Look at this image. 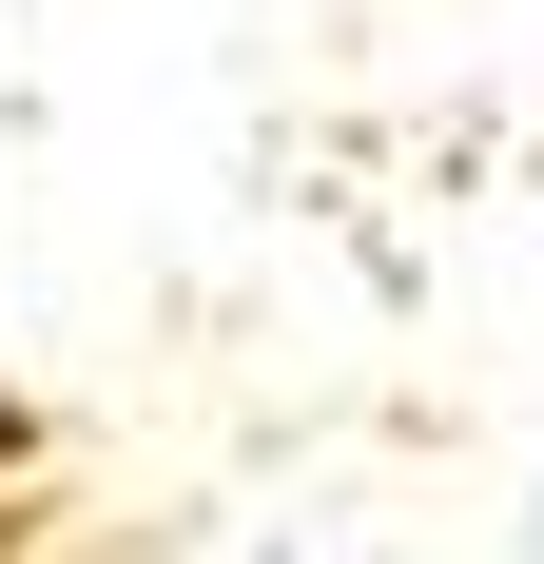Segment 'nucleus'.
Instances as JSON below:
<instances>
[{"label": "nucleus", "instance_id": "obj_1", "mask_svg": "<svg viewBox=\"0 0 544 564\" xmlns=\"http://www.w3.org/2000/svg\"><path fill=\"white\" fill-rule=\"evenodd\" d=\"M20 467H40V429H20V390H0V507H20Z\"/></svg>", "mask_w": 544, "mask_h": 564}]
</instances>
